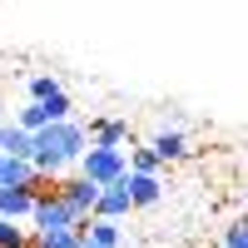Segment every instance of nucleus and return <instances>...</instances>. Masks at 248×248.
I'll return each mask as SVG.
<instances>
[{
	"mask_svg": "<svg viewBox=\"0 0 248 248\" xmlns=\"http://www.w3.org/2000/svg\"><path fill=\"white\" fill-rule=\"evenodd\" d=\"M149 149L159 154V164H169V159H184V154H189V144H184V134H179V129H164V134H154Z\"/></svg>",
	"mask_w": 248,
	"mask_h": 248,
	"instance_id": "f8f14e48",
	"label": "nucleus"
},
{
	"mask_svg": "<svg viewBox=\"0 0 248 248\" xmlns=\"http://www.w3.org/2000/svg\"><path fill=\"white\" fill-rule=\"evenodd\" d=\"M15 124H20L25 134H40V129H50V124H55V114H50V105H25Z\"/></svg>",
	"mask_w": 248,
	"mask_h": 248,
	"instance_id": "ddd939ff",
	"label": "nucleus"
},
{
	"mask_svg": "<svg viewBox=\"0 0 248 248\" xmlns=\"http://www.w3.org/2000/svg\"><path fill=\"white\" fill-rule=\"evenodd\" d=\"M35 184V164L30 159H5L0 164V189H30Z\"/></svg>",
	"mask_w": 248,
	"mask_h": 248,
	"instance_id": "1a4fd4ad",
	"label": "nucleus"
},
{
	"mask_svg": "<svg viewBox=\"0 0 248 248\" xmlns=\"http://www.w3.org/2000/svg\"><path fill=\"white\" fill-rule=\"evenodd\" d=\"M129 199H134V209H149V203L164 199V184L159 179H144V174H129Z\"/></svg>",
	"mask_w": 248,
	"mask_h": 248,
	"instance_id": "9b49d317",
	"label": "nucleus"
},
{
	"mask_svg": "<svg viewBox=\"0 0 248 248\" xmlns=\"http://www.w3.org/2000/svg\"><path fill=\"white\" fill-rule=\"evenodd\" d=\"M35 214V194L30 189H0V218L15 223V218H30Z\"/></svg>",
	"mask_w": 248,
	"mask_h": 248,
	"instance_id": "423d86ee",
	"label": "nucleus"
},
{
	"mask_svg": "<svg viewBox=\"0 0 248 248\" xmlns=\"http://www.w3.org/2000/svg\"><path fill=\"white\" fill-rule=\"evenodd\" d=\"M55 94H65L55 75H35V79H30V105H50Z\"/></svg>",
	"mask_w": 248,
	"mask_h": 248,
	"instance_id": "4468645a",
	"label": "nucleus"
},
{
	"mask_svg": "<svg viewBox=\"0 0 248 248\" xmlns=\"http://www.w3.org/2000/svg\"><path fill=\"white\" fill-rule=\"evenodd\" d=\"M124 139H129V124H124V119H94V129H90L94 149H119Z\"/></svg>",
	"mask_w": 248,
	"mask_h": 248,
	"instance_id": "0eeeda50",
	"label": "nucleus"
},
{
	"mask_svg": "<svg viewBox=\"0 0 248 248\" xmlns=\"http://www.w3.org/2000/svg\"><path fill=\"white\" fill-rule=\"evenodd\" d=\"M30 223H35V233H60V229H75V223H85V218H79L70 203L55 194V199H40V203H35Z\"/></svg>",
	"mask_w": 248,
	"mask_h": 248,
	"instance_id": "7ed1b4c3",
	"label": "nucleus"
},
{
	"mask_svg": "<svg viewBox=\"0 0 248 248\" xmlns=\"http://www.w3.org/2000/svg\"><path fill=\"white\" fill-rule=\"evenodd\" d=\"M85 154H90V129H85V124H75V119H65V124H50V129L35 134V154H30V164H35V174L60 179V169H65V164H79Z\"/></svg>",
	"mask_w": 248,
	"mask_h": 248,
	"instance_id": "f257e3e1",
	"label": "nucleus"
},
{
	"mask_svg": "<svg viewBox=\"0 0 248 248\" xmlns=\"http://www.w3.org/2000/svg\"><path fill=\"white\" fill-rule=\"evenodd\" d=\"M129 174L159 179V154H154V149H134V154H129Z\"/></svg>",
	"mask_w": 248,
	"mask_h": 248,
	"instance_id": "2eb2a0df",
	"label": "nucleus"
},
{
	"mask_svg": "<svg viewBox=\"0 0 248 248\" xmlns=\"http://www.w3.org/2000/svg\"><path fill=\"white\" fill-rule=\"evenodd\" d=\"M99 194H105V189H94V184H90L85 174L60 179V199H65V203H70V209H75L79 218H94V203H99Z\"/></svg>",
	"mask_w": 248,
	"mask_h": 248,
	"instance_id": "20e7f679",
	"label": "nucleus"
},
{
	"mask_svg": "<svg viewBox=\"0 0 248 248\" xmlns=\"http://www.w3.org/2000/svg\"><path fill=\"white\" fill-rule=\"evenodd\" d=\"M129 209H134V199H129V179H119L114 189H105V194H99V203H94V218H109V223H119Z\"/></svg>",
	"mask_w": 248,
	"mask_h": 248,
	"instance_id": "39448f33",
	"label": "nucleus"
},
{
	"mask_svg": "<svg viewBox=\"0 0 248 248\" xmlns=\"http://www.w3.org/2000/svg\"><path fill=\"white\" fill-rule=\"evenodd\" d=\"M85 238H90V218L75 223V229H60V233H35L40 248H85Z\"/></svg>",
	"mask_w": 248,
	"mask_h": 248,
	"instance_id": "6e6552de",
	"label": "nucleus"
},
{
	"mask_svg": "<svg viewBox=\"0 0 248 248\" xmlns=\"http://www.w3.org/2000/svg\"><path fill=\"white\" fill-rule=\"evenodd\" d=\"M223 248H248V214H243L238 223H229V229H223Z\"/></svg>",
	"mask_w": 248,
	"mask_h": 248,
	"instance_id": "dca6fc26",
	"label": "nucleus"
},
{
	"mask_svg": "<svg viewBox=\"0 0 248 248\" xmlns=\"http://www.w3.org/2000/svg\"><path fill=\"white\" fill-rule=\"evenodd\" d=\"M79 174H85L94 189H114L119 179H129V159H124V149H94L79 159Z\"/></svg>",
	"mask_w": 248,
	"mask_h": 248,
	"instance_id": "f03ea898",
	"label": "nucleus"
},
{
	"mask_svg": "<svg viewBox=\"0 0 248 248\" xmlns=\"http://www.w3.org/2000/svg\"><path fill=\"white\" fill-rule=\"evenodd\" d=\"M85 248H124V229H119V223H109V218H90Z\"/></svg>",
	"mask_w": 248,
	"mask_h": 248,
	"instance_id": "9d476101",
	"label": "nucleus"
},
{
	"mask_svg": "<svg viewBox=\"0 0 248 248\" xmlns=\"http://www.w3.org/2000/svg\"><path fill=\"white\" fill-rule=\"evenodd\" d=\"M0 114H5V105H0Z\"/></svg>",
	"mask_w": 248,
	"mask_h": 248,
	"instance_id": "f3484780",
	"label": "nucleus"
}]
</instances>
